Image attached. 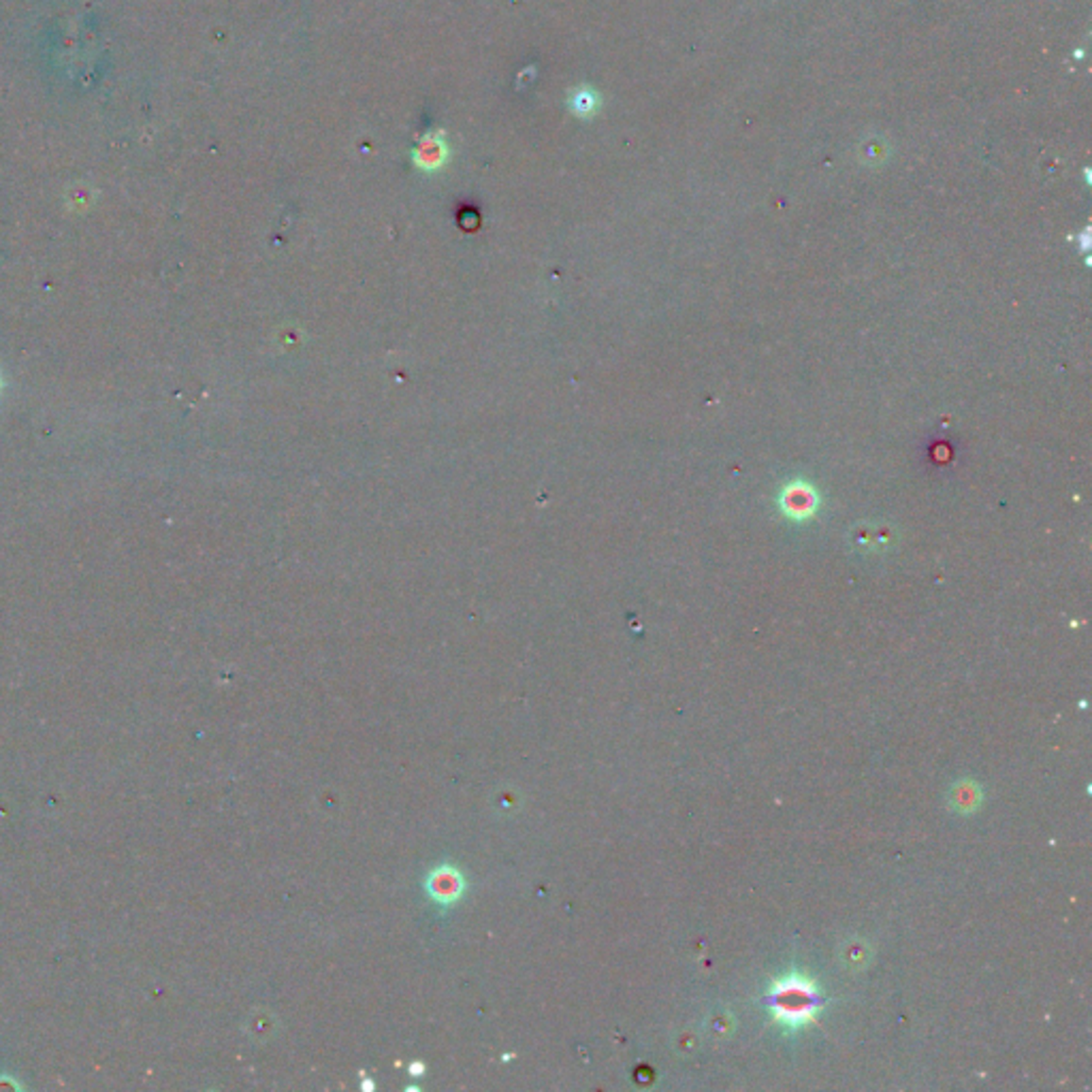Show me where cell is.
I'll return each instance as SVG.
<instances>
[{
  "label": "cell",
  "instance_id": "6da1fadb",
  "mask_svg": "<svg viewBox=\"0 0 1092 1092\" xmlns=\"http://www.w3.org/2000/svg\"><path fill=\"white\" fill-rule=\"evenodd\" d=\"M817 1003L819 1000L815 988L809 986V983L800 980V977L783 980L773 990V997H770V1005H773V1012L777 1014L779 1020L794 1024L807 1022L809 1017H813Z\"/></svg>",
  "mask_w": 1092,
  "mask_h": 1092
},
{
  "label": "cell",
  "instance_id": "7a4b0ae2",
  "mask_svg": "<svg viewBox=\"0 0 1092 1092\" xmlns=\"http://www.w3.org/2000/svg\"><path fill=\"white\" fill-rule=\"evenodd\" d=\"M448 160V145L442 135H425L414 150V165L425 171L440 169Z\"/></svg>",
  "mask_w": 1092,
  "mask_h": 1092
},
{
  "label": "cell",
  "instance_id": "3957f363",
  "mask_svg": "<svg viewBox=\"0 0 1092 1092\" xmlns=\"http://www.w3.org/2000/svg\"><path fill=\"white\" fill-rule=\"evenodd\" d=\"M599 109V96L591 88H579L570 96V111L577 118H591Z\"/></svg>",
  "mask_w": 1092,
  "mask_h": 1092
},
{
  "label": "cell",
  "instance_id": "277c9868",
  "mask_svg": "<svg viewBox=\"0 0 1092 1092\" xmlns=\"http://www.w3.org/2000/svg\"><path fill=\"white\" fill-rule=\"evenodd\" d=\"M431 890L438 899H455L457 892L462 890V882L457 880L455 873H442L438 877H433Z\"/></svg>",
  "mask_w": 1092,
  "mask_h": 1092
}]
</instances>
